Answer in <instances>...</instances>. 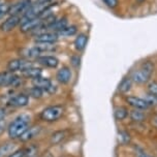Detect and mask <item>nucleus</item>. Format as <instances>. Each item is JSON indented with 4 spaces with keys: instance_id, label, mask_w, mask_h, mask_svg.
Masks as SVG:
<instances>
[{
    "instance_id": "nucleus-31",
    "label": "nucleus",
    "mask_w": 157,
    "mask_h": 157,
    "mask_svg": "<svg viewBox=\"0 0 157 157\" xmlns=\"http://www.w3.org/2000/svg\"><path fill=\"white\" fill-rule=\"evenodd\" d=\"M25 156H26V149H25V147H22L16 149L13 152H12L6 157H25Z\"/></svg>"
},
{
    "instance_id": "nucleus-8",
    "label": "nucleus",
    "mask_w": 157,
    "mask_h": 157,
    "mask_svg": "<svg viewBox=\"0 0 157 157\" xmlns=\"http://www.w3.org/2000/svg\"><path fill=\"white\" fill-rule=\"evenodd\" d=\"M44 23V21L39 17L32 18L28 20H23L20 23V31L22 33H31L33 30H35L38 26H40Z\"/></svg>"
},
{
    "instance_id": "nucleus-17",
    "label": "nucleus",
    "mask_w": 157,
    "mask_h": 157,
    "mask_svg": "<svg viewBox=\"0 0 157 157\" xmlns=\"http://www.w3.org/2000/svg\"><path fill=\"white\" fill-rule=\"evenodd\" d=\"M17 75L12 71H1L0 72V88H6L12 87L13 81L16 80Z\"/></svg>"
},
{
    "instance_id": "nucleus-5",
    "label": "nucleus",
    "mask_w": 157,
    "mask_h": 157,
    "mask_svg": "<svg viewBox=\"0 0 157 157\" xmlns=\"http://www.w3.org/2000/svg\"><path fill=\"white\" fill-rule=\"evenodd\" d=\"M41 131H43V126L41 125H39V124L30 125L29 128L22 134V136L19 139V141L21 143H23V144L30 143V142L34 141L35 139H37Z\"/></svg>"
},
{
    "instance_id": "nucleus-12",
    "label": "nucleus",
    "mask_w": 157,
    "mask_h": 157,
    "mask_svg": "<svg viewBox=\"0 0 157 157\" xmlns=\"http://www.w3.org/2000/svg\"><path fill=\"white\" fill-rule=\"evenodd\" d=\"M72 71L68 66H62L56 72V80L61 85H67L71 81Z\"/></svg>"
},
{
    "instance_id": "nucleus-10",
    "label": "nucleus",
    "mask_w": 157,
    "mask_h": 157,
    "mask_svg": "<svg viewBox=\"0 0 157 157\" xmlns=\"http://www.w3.org/2000/svg\"><path fill=\"white\" fill-rule=\"evenodd\" d=\"M30 97L26 93H19L8 99V105L13 108H25L29 105Z\"/></svg>"
},
{
    "instance_id": "nucleus-21",
    "label": "nucleus",
    "mask_w": 157,
    "mask_h": 157,
    "mask_svg": "<svg viewBox=\"0 0 157 157\" xmlns=\"http://www.w3.org/2000/svg\"><path fill=\"white\" fill-rule=\"evenodd\" d=\"M128 117H129V110L126 106L118 105L114 109V118L117 121H124Z\"/></svg>"
},
{
    "instance_id": "nucleus-7",
    "label": "nucleus",
    "mask_w": 157,
    "mask_h": 157,
    "mask_svg": "<svg viewBox=\"0 0 157 157\" xmlns=\"http://www.w3.org/2000/svg\"><path fill=\"white\" fill-rule=\"evenodd\" d=\"M124 100L126 105H129L131 109H137V110L147 111L149 110V105L146 102V100L143 97L136 96V95H125Z\"/></svg>"
},
{
    "instance_id": "nucleus-37",
    "label": "nucleus",
    "mask_w": 157,
    "mask_h": 157,
    "mask_svg": "<svg viewBox=\"0 0 157 157\" xmlns=\"http://www.w3.org/2000/svg\"><path fill=\"white\" fill-rule=\"evenodd\" d=\"M25 157H38V154L36 153H27L26 152V156Z\"/></svg>"
},
{
    "instance_id": "nucleus-6",
    "label": "nucleus",
    "mask_w": 157,
    "mask_h": 157,
    "mask_svg": "<svg viewBox=\"0 0 157 157\" xmlns=\"http://www.w3.org/2000/svg\"><path fill=\"white\" fill-rule=\"evenodd\" d=\"M32 84L33 86L41 88L47 94H54L56 90H57V87H56L55 84L49 78H44L43 75L35 78V80H33Z\"/></svg>"
},
{
    "instance_id": "nucleus-18",
    "label": "nucleus",
    "mask_w": 157,
    "mask_h": 157,
    "mask_svg": "<svg viewBox=\"0 0 157 157\" xmlns=\"http://www.w3.org/2000/svg\"><path fill=\"white\" fill-rule=\"evenodd\" d=\"M132 85H133V82L129 75L124 77L121 80V82L119 83V85H118V88H117L118 93H120L121 95H126L131 90Z\"/></svg>"
},
{
    "instance_id": "nucleus-38",
    "label": "nucleus",
    "mask_w": 157,
    "mask_h": 157,
    "mask_svg": "<svg viewBox=\"0 0 157 157\" xmlns=\"http://www.w3.org/2000/svg\"><path fill=\"white\" fill-rule=\"evenodd\" d=\"M152 124H153L154 126H155L156 128H157V115H156V116L154 117L153 119H152Z\"/></svg>"
},
{
    "instance_id": "nucleus-34",
    "label": "nucleus",
    "mask_w": 157,
    "mask_h": 157,
    "mask_svg": "<svg viewBox=\"0 0 157 157\" xmlns=\"http://www.w3.org/2000/svg\"><path fill=\"white\" fill-rule=\"evenodd\" d=\"M7 128V124H6V120H2L0 121V136H2V133L6 130Z\"/></svg>"
},
{
    "instance_id": "nucleus-40",
    "label": "nucleus",
    "mask_w": 157,
    "mask_h": 157,
    "mask_svg": "<svg viewBox=\"0 0 157 157\" xmlns=\"http://www.w3.org/2000/svg\"><path fill=\"white\" fill-rule=\"evenodd\" d=\"M146 1V0H136V4H139V5H141L143 4L144 2Z\"/></svg>"
},
{
    "instance_id": "nucleus-36",
    "label": "nucleus",
    "mask_w": 157,
    "mask_h": 157,
    "mask_svg": "<svg viewBox=\"0 0 157 157\" xmlns=\"http://www.w3.org/2000/svg\"><path fill=\"white\" fill-rule=\"evenodd\" d=\"M38 157H54L52 155V153L50 152V151H44L43 154H40Z\"/></svg>"
},
{
    "instance_id": "nucleus-25",
    "label": "nucleus",
    "mask_w": 157,
    "mask_h": 157,
    "mask_svg": "<svg viewBox=\"0 0 157 157\" xmlns=\"http://www.w3.org/2000/svg\"><path fill=\"white\" fill-rule=\"evenodd\" d=\"M77 33H78V27L75 25H68L63 30L58 32L57 34L59 36H62V37H71V36L77 35Z\"/></svg>"
},
{
    "instance_id": "nucleus-11",
    "label": "nucleus",
    "mask_w": 157,
    "mask_h": 157,
    "mask_svg": "<svg viewBox=\"0 0 157 157\" xmlns=\"http://www.w3.org/2000/svg\"><path fill=\"white\" fill-rule=\"evenodd\" d=\"M36 62L47 68H57L59 65L58 58L52 55H40L36 58Z\"/></svg>"
},
{
    "instance_id": "nucleus-39",
    "label": "nucleus",
    "mask_w": 157,
    "mask_h": 157,
    "mask_svg": "<svg viewBox=\"0 0 157 157\" xmlns=\"http://www.w3.org/2000/svg\"><path fill=\"white\" fill-rule=\"evenodd\" d=\"M137 157H153V156H151V155H148V154H146V153H142V154H140Z\"/></svg>"
},
{
    "instance_id": "nucleus-20",
    "label": "nucleus",
    "mask_w": 157,
    "mask_h": 157,
    "mask_svg": "<svg viewBox=\"0 0 157 157\" xmlns=\"http://www.w3.org/2000/svg\"><path fill=\"white\" fill-rule=\"evenodd\" d=\"M129 119L134 123H143L147 119V115L145 111L137 110V109H131L129 110Z\"/></svg>"
},
{
    "instance_id": "nucleus-32",
    "label": "nucleus",
    "mask_w": 157,
    "mask_h": 157,
    "mask_svg": "<svg viewBox=\"0 0 157 157\" xmlns=\"http://www.w3.org/2000/svg\"><path fill=\"white\" fill-rule=\"evenodd\" d=\"M10 4L7 2H4L2 5H0V20L4 18V16H6L8 13V10H10Z\"/></svg>"
},
{
    "instance_id": "nucleus-2",
    "label": "nucleus",
    "mask_w": 157,
    "mask_h": 157,
    "mask_svg": "<svg viewBox=\"0 0 157 157\" xmlns=\"http://www.w3.org/2000/svg\"><path fill=\"white\" fill-rule=\"evenodd\" d=\"M65 114V108L62 105H48L39 113L38 118L44 123H55L59 121Z\"/></svg>"
},
{
    "instance_id": "nucleus-33",
    "label": "nucleus",
    "mask_w": 157,
    "mask_h": 157,
    "mask_svg": "<svg viewBox=\"0 0 157 157\" xmlns=\"http://www.w3.org/2000/svg\"><path fill=\"white\" fill-rule=\"evenodd\" d=\"M103 3L110 8H116L119 5V0H102Z\"/></svg>"
},
{
    "instance_id": "nucleus-3",
    "label": "nucleus",
    "mask_w": 157,
    "mask_h": 157,
    "mask_svg": "<svg viewBox=\"0 0 157 157\" xmlns=\"http://www.w3.org/2000/svg\"><path fill=\"white\" fill-rule=\"evenodd\" d=\"M31 66H33V62H31V60H28V59L21 57V58L12 59V60L8 61L6 69L8 71H12V72H17V71L23 72Z\"/></svg>"
},
{
    "instance_id": "nucleus-15",
    "label": "nucleus",
    "mask_w": 157,
    "mask_h": 157,
    "mask_svg": "<svg viewBox=\"0 0 157 157\" xmlns=\"http://www.w3.org/2000/svg\"><path fill=\"white\" fill-rule=\"evenodd\" d=\"M59 39V35L56 32L53 31H46L39 35L34 36V43H49V44H56Z\"/></svg>"
},
{
    "instance_id": "nucleus-13",
    "label": "nucleus",
    "mask_w": 157,
    "mask_h": 157,
    "mask_svg": "<svg viewBox=\"0 0 157 157\" xmlns=\"http://www.w3.org/2000/svg\"><path fill=\"white\" fill-rule=\"evenodd\" d=\"M129 77L131 78L132 82L134 84H137V85H145V84H148L151 81L150 75H148L144 71H142L141 68H137L132 71Z\"/></svg>"
},
{
    "instance_id": "nucleus-1",
    "label": "nucleus",
    "mask_w": 157,
    "mask_h": 157,
    "mask_svg": "<svg viewBox=\"0 0 157 157\" xmlns=\"http://www.w3.org/2000/svg\"><path fill=\"white\" fill-rule=\"evenodd\" d=\"M31 125V117L28 114H20L7 124L6 132L8 139L12 141H17L22 136L29 126Z\"/></svg>"
},
{
    "instance_id": "nucleus-23",
    "label": "nucleus",
    "mask_w": 157,
    "mask_h": 157,
    "mask_svg": "<svg viewBox=\"0 0 157 157\" xmlns=\"http://www.w3.org/2000/svg\"><path fill=\"white\" fill-rule=\"evenodd\" d=\"M87 43H88V35H86L85 33H78L74 43L75 50L78 52L84 51L87 46Z\"/></svg>"
},
{
    "instance_id": "nucleus-9",
    "label": "nucleus",
    "mask_w": 157,
    "mask_h": 157,
    "mask_svg": "<svg viewBox=\"0 0 157 157\" xmlns=\"http://www.w3.org/2000/svg\"><path fill=\"white\" fill-rule=\"evenodd\" d=\"M71 136V130L69 129H59L52 132L49 136V143L52 146H57L63 143L67 137Z\"/></svg>"
},
{
    "instance_id": "nucleus-16",
    "label": "nucleus",
    "mask_w": 157,
    "mask_h": 157,
    "mask_svg": "<svg viewBox=\"0 0 157 157\" xmlns=\"http://www.w3.org/2000/svg\"><path fill=\"white\" fill-rule=\"evenodd\" d=\"M66 26H68V19L66 17H61V18H56L51 24L48 25V30L58 33Z\"/></svg>"
},
{
    "instance_id": "nucleus-35",
    "label": "nucleus",
    "mask_w": 157,
    "mask_h": 157,
    "mask_svg": "<svg viewBox=\"0 0 157 157\" xmlns=\"http://www.w3.org/2000/svg\"><path fill=\"white\" fill-rule=\"evenodd\" d=\"M5 118H6V111L3 108H0V121L5 120Z\"/></svg>"
},
{
    "instance_id": "nucleus-4",
    "label": "nucleus",
    "mask_w": 157,
    "mask_h": 157,
    "mask_svg": "<svg viewBox=\"0 0 157 157\" xmlns=\"http://www.w3.org/2000/svg\"><path fill=\"white\" fill-rule=\"evenodd\" d=\"M31 5V0H19L16 3L10 4V10H8V15L22 17L29 10V7Z\"/></svg>"
},
{
    "instance_id": "nucleus-19",
    "label": "nucleus",
    "mask_w": 157,
    "mask_h": 157,
    "mask_svg": "<svg viewBox=\"0 0 157 157\" xmlns=\"http://www.w3.org/2000/svg\"><path fill=\"white\" fill-rule=\"evenodd\" d=\"M20 53H21L20 55L22 56V58L28 59V60H31V59H35L36 60V58L41 55V53L38 51V49L35 46L24 48V49H22L21 51H20Z\"/></svg>"
},
{
    "instance_id": "nucleus-24",
    "label": "nucleus",
    "mask_w": 157,
    "mask_h": 157,
    "mask_svg": "<svg viewBox=\"0 0 157 157\" xmlns=\"http://www.w3.org/2000/svg\"><path fill=\"white\" fill-rule=\"evenodd\" d=\"M34 46L37 48L38 51L43 53H53L57 50V47L55 44H49V43H35Z\"/></svg>"
},
{
    "instance_id": "nucleus-29",
    "label": "nucleus",
    "mask_w": 157,
    "mask_h": 157,
    "mask_svg": "<svg viewBox=\"0 0 157 157\" xmlns=\"http://www.w3.org/2000/svg\"><path fill=\"white\" fill-rule=\"evenodd\" d=\"M147 91L149 94L157 98V81H150L147 84Z\"/></svg>"
},
{
    "instance_id": "nucleus-30",
    "label": "nucleus",
    "mask_w": 157,
    "mask_h": 157,
    "mask_svg": "<svg viewBox=\"0 0 157 157\" xmlns=\"http://www.w3.org/2000/svg\"><path fill=\"white\" fill-rule=\"evenodd\" d=\"M143 98H144V99L146 100V102L148 103L149 108H155V106H157V98L154 97L153 95L147 93Z\"/></svg>"
},
{
    "instance_id": "nucleus-22",
    "label": "nucleus",
    "mask_w": 157,
    "mask_h": 157,
    "mask_svg": "<svg viewBox=\"0 0 157 157\" xmlns=\"http://www.w3.org/2000/svg\"><path fill=\"white\" fill-rule=\"evenodd\" d=\"M22 75H23L24 78H30L31 81H33V80H35V78H37L43 75V69H41L40 67H36L33 65L31 67H29L28 69H26L25 71L22 72Z\"/></svg>"
},
{
    "instance_id": "nucleus-14",
    "label": "nucleus",
    "mask_w": 157,
    "mask_h": 157,
    "mask_svg": "<svg viewBox=\"0 0 157 157\" xmlns=\"http://www.w3.org/2000/svg\"><path fill=\"white\" fill-rule=\"evenodd\" d=\"M21 23V17L19 16H10L4 20V22L0 25V30L2 32L13 31L18 25Z\"/></svg>"
},
{
    "instance_id": "nucleus-28",
    "label": "nucleus",
    "mask_w": 157,
    "mask_h": 157,
    "mask_svg": "<svg viewBox=\"0 0 157 157\" xmlns=\"http://www.w3.org/2000/svg\"><path fill=\"white\" fill-rule=\"evenodd\" d=\"M13 146H15V144H13V143H8V142H5L2 145H0V156L6 157L12 152H13L15 150L12 149V147H13Z\"/></svg>"
},
{
    "instance_id": "nucleus-27",
    "label": "nucleus",
    "mask_w": 157,
    "mask_h": 157,
    "mask_svg": "<svg viewBox=\"0 0 157 157\" xmlns=\"http://www.w3.org/2000/svg\"><path fill=\"white\" fill-rule=\"evenodd\" d=\"M140 68H141L142 71H144L148 75H150V77L152 78V75L154 74V71H155V65H154V63L152 62V61L146 60V61H144V62H142Z\"/></svg>"
},
{
    "instance_id": "nucleus-26",
    "label": "nucleus",
    "mask_w": 157,
    "mask_h": 157,
    "mask_svg": "<svg viewBox=\"0 0 157 157\" xmlns=\"http://www.w3.org/2000/svg\"><path fill=\"white\" fill-rule=\"evenodd\" d=\"M44 92L43 89L39 88V87H36V86H33L31 88L28 89V95H29V97H32L34 98V99H41L44 96Z\"/></svg>"
}]
</instances>
